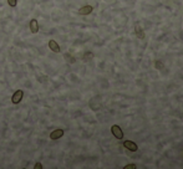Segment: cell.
Returning <instances> with one entry per match:
<instances>
[{
  "instance_id": "1",
  "label": "cell",
  "mask_w": 183,
  "mask_h": 169,
  "mask_svg": "<svg viewBox=\"0 0 183 169\" xmlns=\"http://www.w3.org/2000/svg\"><path fill=\"white\" fill-rule=\"evenodd\" d=\"M111 132H112V134L116 137L117 139L124 138V132H122V129L120 128V126H117V124L112 126V127H111Z\"/></svg>"
},
{
  "instance_id": "2",
  "label": "cell",
  "mask_w": 183,
  "mask_h": 169,
  "mask_svg": "<svg viewBox=\"0 0 183 169\" xmlns=\"http://www.w3.org/2000/svg\"><path fill=\"white\" fill-rule=\"evenodd\" d=\"M23 97H24V92H23L21 90H18V91L13 94V97H11V102H13L14 104H18V103L21 102Z\"/></svg>"
},
{
  "instance_id": "3",
  "label": "cell",
  "mask_w": 183,
  "mask_h": 169,
  "mask_svg": "<svg viewBox=\"0 0 183 169\" xmlns=\"http://www.w3.org/2000/svg\"><path fill=\"white\" fill-rule=\"evenodd\" d=\"M124 145H125V148H127V149L131 151V152H136V151L138 149L137 144H136L135 142H132V141H125V142H124Z\"/></svg>"
},
{
  "instance_id": "4",
  "label": "cell",
  "mask_w": 183,
  "mask_h": 169,
  "mask_svg": "<svg viewBox=\"0 0 183 169\" xmlns=\"http://www.w3.org/2000/svg\"><path fill=\"white\" fill-rule=\"evenodd\" d=\"M92 10H94V8L91 5H85V6H82L79 10V14L80 15H88V14L92 13Z\"/></svg>"
},
{
  "instance_id": "5",
  "label": "cell",
  "mask_w": 183,
  "mask_h": 169,
  "mask_svg": "<svg viewBox=\"0 0 183 169\" xmlns=\"http://www.w3.org/2000/svg\"><path fill=\"white\" fill-rule=\"evenodd\" d=\"M64 136V131L63 129H55L54 132L50 133V138L51 139H59Z\"/></svg>"
},
{
  "instance_id": "6",
  "label": "cell",
  "mask_w": 183,
  "mask_h": 169,
  "mask_svg": "<svg viewBox=\"0 0 183 169\" xmlns=\"http://www.w3.org/2000/svg\"><path fill=\"white\" fill-rule=\"evenodd\" d=\"M49 47H50V50L54 51V52H60V51H61L59 44H57L55 40H50V41H49Z\"/></svg>"
},
{
  "instance_id": "7",
  "label": "cell",
  "mask_w": 183,
  "mask_h": 169,
  "mask_svg": "<svg viewBox=\"0 0 183 169\" xmlns=\"http://www.w3.org/2000/svg\"><path fill=\"white\" fill-rule=\"evenodd\" d=\"M30 30H31L33 34H36L39 31V24H37V20L33 19L31 21H30Z\"/></svg>"
},
{
  "instance_id": "8",
  "label": "cell",
  "mask_w": 183,
  "mask_h": 169,
  "mask_svg": "<svg viewBox=\"0 0 183 169\" xmlns=\"http://www.w3.org/2000/svg\"><path fill=\"white\" fill-rule=\"evenodd\" d=\"M135 33H136L137 37H140V39H143V37H145V31L141 29V25H140V24H136V27H135Z\"/></svg>"
},
{
  "instance_id": "9",
  "label": "cell",
  "mask_w": 183,
  "mask_h": 169,
  "mask_svg": "<svg viewBox=\"0 0 183 169\" xmlns=\"http://www.w3.org/2000/svg\"><path fill=\"white\" fill-rule=\"evenodd\" d=\"M8 4L11 8H14V6H16V0H8Z\"/></svg>"
},
{
  "instance_id": "10",
  "label": "cell",
  "mask_w": 183,
  "mask_h": 169,
  "mask_svg": "<svg viewBox=\"0 0 183 169\" xmlns=\"http://www.w3.org/2000/svg\"><path fill=\"white\" fill-rule=\"evenodd\" d=\"M124 169H136V165L135 164H127L124 167Z\"/></svg>"
},
{
  "instance_id": "11",
  "label": "cell",
  "mask_w": 183,
  "mask_h": 169,
  "mask_svg": "<svg viewBox=\"0 0 183 169\" xmlns=\"http://www.w3.org/2000/svg\"><path fill=\"white\" fill-rule=\"evenodd\" d=\"M40 168H43V164H41V163L35 164V169H40Z\"/></svg>"
}]
</instances>
